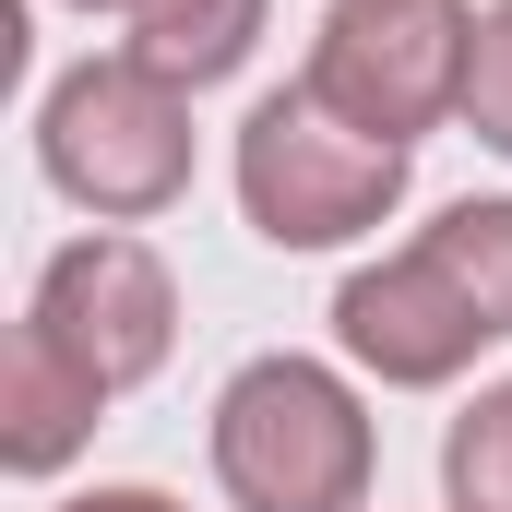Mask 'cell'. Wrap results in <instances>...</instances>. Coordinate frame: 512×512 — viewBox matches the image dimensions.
I'll return each mask as SVG.
<instances>
[{"label": "cell", "mask_w": 512, "mask_h": 512, "mask_svg": "<svg viewBox=\"0 0 512 512\" xmlns=\"http://www.w3.org/2000/svg\"><path fill=\"white\" fill-rule=\"evenodd\" d=\"M191 167H203L191 96L155 84L131 48H96V60L48 72V96H36V179H48L72 215L143 227V215L191 203Z\"/></svg>", "instance_id": "3"}, {"label": "cell", "mask_w": 512, "mask_h": 512, "mask_svg": "<svg viewBox=\"0 0 512 512\" xmlns=\"http://www.w3.org/2000/svg\"><path fill=\"white\" fill-rule=\"evenodd\" d=\"M108 405H120V393L96 382L48 322H12V346H0V465H12L24 489L72 477V465H84V441L108 429Z\"/></svg>", "instance_id": "7"}, {"label": "cell", "mask_w": 512, "mask_h": 512, "mask_svg": "<svg viewBox=\"0 0 512 512\" xmlns=\"http://www.w3.org/2000/svg\"><path fill=\"white\" fill-rule=\"evenodd\" d=\"M489 346H501V334L465 310V286L417 251V239L382 251V262H358V274L334 286V358H346L358 382H382V393H453Z\"/></svg>", "instance_id": "6"}, {"label": "cell", "mask_w": 512, "mask_h": 512, "mask_svg": "<svg viewBox=\"0 0 512 512\" xmlns=\"http://www.w3.org/2000/svg\"><path fill=\"white\" fill-rule=\"evenodd\" d=\"M203 453H215L227 512H370V477H382L358 370L298 358V346H262L215 382Z\"/></svg>", "instance_id": "1"}, {"label": "cell", "mask_w": 512, "mask_h": 512, "mask_svg": "<svg viewBox=\"0 0 512 512\" xmlns=\"http://www.w3.org/2000/svg\"><path fill=\"white\" fill-rule=\"evenodd\" d=\"M60 12H84V24H96V12H108V24H131V12H143V0H60Z\"/></svg>", "instance_id": "13"}, {"label": "cell", "mask_w": 512, "mask_h": 512, "mask_svg": "<svg viewBox=\"0 0 512 512\" xmlns=\"http://www.w3.org/2000/svg\"><path fill=\"white\" fill-rule=\"evenodd\" d=\"M465 131H477L489 155H512V0H489V12H477V60H465Z\"/></svg>", "instance_id": "11"}, {"label": "cell", "mask_w": 512, "mask_h": 512, "mask_svg": "<svg viewBox=\"0 0 512 512\" xmlns=\"http://www.w3.org/2000/svg\"><path fill=\"white\" fill-rule=\"evenodd\" d=\"M48 512H191L179 489H143V477H96V489H60Z\"/></svg>", "instance_id": "12"}, {"label": "cell", "mask_w": 512, "mask_h": 512, "mask_svg": "<svg viewBox=\"0 0 512 512\" xmlns=\"http://www.w3.org/2000/svg\"><path fill=\"white\" fill-rule=\"evenodd\" d=\"M465 60H477V0H334L298 84L382 143H429L441 120H465Z\"/></svg>", "instance_id": "4"}, {"label": "cell", "mask_w": 512, "mask_h": 512, "mask_svg": "<svg viewBox=\"0 0 512 512\" xmlns=\"http://www.w3.org/2000/svg\"><path fill=\"white\" fill-rule=\"evenodd\" d=\"M417 251L441 262V274L465 286V310L512 346V191H465V203H441V215L417 227Z\"/></svg>", "instance_id": "9"}, {"label": "cell", "mask_w": 512, "mask_h": 512, "mask_svg": "<svg viewBox=\"0 0 512 512\" xmlns=\"http://www.w3.org/2000/svg\"><path fill=\"white\" fill-rule=\"evenodd\" d=\"M441 501L453 512H512V370L453 405V429H441Z\"/></svg>", "instance_id": "10"}, {"label": "cell", "mask_w": 512, "mask_h": 512, "mask_svg": "<svg viewBox=\"0 0 512 512\" xmlns=\"http://www.w3.org/2000/svg\"><path fill=\"white\" fill-rule=\"evenodd\" d=\"M274 36V0H143L131 12V60L155 72V84H179V96H203V84H227V72H251V48Z\"/></svg>", "instance_id": "8"}, {"label": "cell", "mask_w": 512, "mask_h": 512, "mask_svg": "<svg viewBox=\"0 0 512 512\" xmlns=\"http://www.w3.org/2000/svg\"><path fill=\"white\" fill-rule=\"evenodd\" d=\"M227 179H239V215H251L262 251H358L370 227L405 215L417 143L358 131L310 84H274V96H251V120L227 143Z\"/></svg>", "instance_id": "2"}, {"label": "cell", "mask_w": 512, "mask_h": 512, "mask_svg": "<svg viewBox=\"0 0 512 512\" xmlns=\"http://www.w3.org/2000/svg\"><path fill=\"white\" fill-rule=\"evenodd\" d=\"M24 322H48L108 393H143L179 358V274H167L155 239H131V227H84V239H60V251L36 262Z\"/></svg>", "instance_id": "5"}]
</instances>
